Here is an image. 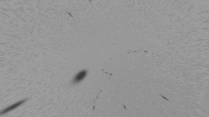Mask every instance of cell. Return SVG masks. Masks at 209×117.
<instances>
[{"mask_svg":"<svg viewBox=\"0 0 209 117\" xmlns=\"http://www.w3.org/2000/svg\"><path fill=\"white\" fill-rule=\"evenodd\" d=\"M26 100V99H25L20 101L16 102V103L15 104H14L9 106V107H7L4 110H3L1 112V115L5 114L13 110L14 109H16L18 107H19V106L20 105L24 103Z\"/></svg>","mask_w":209,"mask_h":117,"instance_id":"cell-1","label":"cell"},{"mask_svg":"<svg viewBox=\"0 0 209 117\" xmlns=\"http://www.w3.org/2000/svg\"><path fill=\"white\" fill-rule=\"evenodd\" d=\"M87 72L85 70H83L79 72L75 76L73 80V83L75 84L80 82L84 78Z\"/></svg>","mask_w":209,"mask_h":117,"instance_id":"cell-2","label":"cell"}]
</instances>
